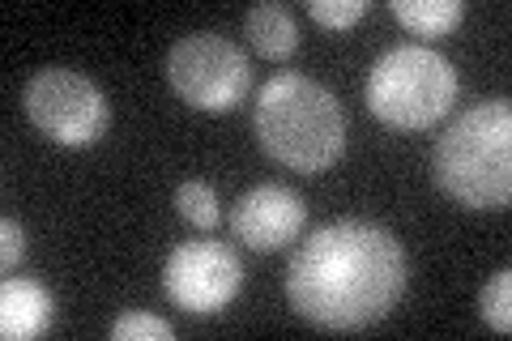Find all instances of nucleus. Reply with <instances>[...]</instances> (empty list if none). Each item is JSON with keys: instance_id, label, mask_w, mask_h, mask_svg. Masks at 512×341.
Returning a JSON list of instances; mask_svg holds the SVG:
<instances>
[{"instance_id": "1", "label": "nucleus", "mask_w": 512, "mask_h": 341, "mask_svg": "<svg viewBox=\"0 0 512 341\" xmlns=\"http://www.w3.org/2000/svg\"><path fill=\"white\" fill-rule=\"evenodd\" d=\"M406 295V252L372 222H333L299 243L286 269V299L325 333H355L393 312Z\"/></svg>"}, {"instance_id": "2", "label": "nucleus", "mask_w": 512, "mask_h": 341, "mask_svg": "<svg viewBox=\"0 0 512 341\" xmlns=\"http://www.w3.org/2000/svg\"><path fill=\"white\" fill-rule=\"evenodd\" d=\"M256 141L299 175H320L346 154V111L338 94L303 73L269 77L256 94Z\"/></svg>"}, {"instance_id": "3", "label": "nucleus", "mask_w": 512, "mask_h": 341, "mask_svg": "<svg viewBox=\"0 0 512 341\" xmlns=\"http://www.w3.org/2000/svg\"><path fill=\"white\" fill-rule=\"evenodd\" d=\"M436 184L466 209H508L512 201V107L487 99L466 107L431 154Z\"/></svg>"}, {"instance_id": "4", "label": "nucleus", "mask_w": 512, "mask_h": 341, "mask_svg": "<svg viewBox=\"0 0 512 341\" xmlns=\"http://www.w3.org/2000/svg\"><path fill=\"white\" fill-rule=\"evenodd\" d=\"M457 69L427 43H402L384 52L367 73V111L402 133L440 124L457 103Z\"/></svg>"}, {"instance_id": "5", "label": "nucleus", "mask_w": 512, "mask_h": 341, "mask_svg": "<svg viewBox=\"0 0 512 341\" xmlns=\"http://www.w3.org/2000/svg\"><path fill=\"white\" fill-rule=\"evenodd\" d=\"M167 81L197 111H235L252 90V64L231 39L214 30L184 35L167 52Z\"/></svg>"}, {"instance_id": "6", "label": "nucleus", "mask_w": 512, "mask_h": 341, "mask_svg": "<svg viewBox=\"0 0 512 341\" xmlns=\"http://www.w3.org/2000/svg\"><path fill=\"white\" fill-rule=\"evenodd\" d=\"M22 103H26L30 124H35L47 141L64 145V150H86L111 124V107L103 99V90L73 69L35 73L26 81Z\"/></svg>"}, {"instance_id": "7", "label": "nucleus", "mask_w": 512, "mask_h": 341, "mask_svg": "<svg viewBox=\"0 0 512 341\" xmlns=\"http://www.w3.org/2000/svg\"><path fill=\"white\" fill-rule=\"evenodd\" d=\"M244 286V265L239 256L218 239H188L180 248H171L163 265V290L167 299L192 316H214Z\"/></svg>"}, {"instance_id": "8", "label": "nucleus", "mask_w": 512, "mask_h": 341, "mask_svg": "<svg viewBox=\"0 0 512 341\" xmlns=\"http://www.w3.org/2000/svg\"><path fill=\"white\" fill-rule=\"evenodd\" d=\"M308 205L299 192L282 184H256L231 205V231L252 252H278L291 239H299Z\"/></svg>"}, {"instance_id": "9", "label": "nucleus", "mask_w": 512, "mask_h": 341, "mask_svg": "<svg viewBox=\"0 0 512 341\" xmlns=\"http://www.w3.org/2000/svg\"><path fill=\"white\" fill-rule=\"evenodd\" d=\"M52 320H56L52 290L30 278H5V286H0V337L30 341L52 329Z\"/></svg>"}, {"instance_id": "10", "label": "nucleus", "mask_w": 512, "mask_h": 341, "mask_svg": "<svg viewBox=\"0 0 512 341\" xmlns=\"http://www.w3.org/2000/svg\"><path fill=\"white\" fill-rule=\"evenodd\" d=\"M244 30H248V43L256 47V56H265V60H291L299 52L295 13L286 9V5H274V0H265V5L248 9Z\"/></svg>"}, {"instance_id": "11", "label": "nucleus", "mask_w": 512, "mask_h": 341, "mask_svg": "<svg viewBox=\"0 0 512 341\" xmlns=\"http://www.w3.org/2000/svg\"><path fill=\"white\" fill-rule=\"evenodd\" d=\"M389 13L410 35L440 39L466 18V5H461V0H389Z\"/></svg>"}, {"instance_id": "12", "label": "nucleus", "mask_w": 512, "mask_h": 341, "mask_svg": "<svg viewBox=\"0 0 512 341\" xmlns=\"http://www.w3.org/2000/svg\"><path fill=\"white\" fill-rule=\"evenodd\" d=\"M175 209H180V218H188L192 226H201V231H210V226H218V218H222L214 188L201 184V180H188V184L175 188Z\"/></svg>"}, {"instance_id": "13", "label": "nucleus", "mask_w": 512, "mask_h": 341, "mask_svg": "<svg viewBox=\"0 0 512 341\" xmlns=\"http://www.w3.org/2000/svg\"><path fill=\"white\" fill-rule=\"evenodd\" d=\"M478 312L500 337L512 333V269H500L495 278L483 286V299H478Z\"/></svg>"}, {"instance_id": "14", "label": "nucleus", "mask_w": 512, "mask_h": 341, "mask_svg": "<svg viewBox=\"0 0 512 341\" xmlns=\"http://www.w3.org/2000/svg\"><path fill=\"white\" fill-rule=\"evenodd\" d=\"M111 337H116V341H171L175 329L167 320H158V316L128 312V316H120L116 324H111Z\"/></svg>"}, {"instance_id": "15", "label": "nucleus", "mask_w": 512, "mask_h": 341, "mask_svg": "<svg viewBox=\"0 0 512 341\" xmlns=\"http://www.w3.org/2000/svg\"><path fill=\"white\" fill-rule=\"evenodd\" d=\"M367 0H308V13H312V22L320 26H329V30H346V26H355L359 18H367Z\"/></svg>"}, {"instance_id": "16", "label": "nucleus", "mask_w": 512, "mask_h": 341, "mask_svg": "<svg viewBox=\"0 0 512 341\" xmlns=\"http://www.w3.org/2000/svg\"><path fill=\"white\" fill-rule=\"evenodd\" d=\"M22 252H26V235H22V226L5 218L0 222V261H5V269H13L22 261Z\"/></svg>"}]
</instances>
